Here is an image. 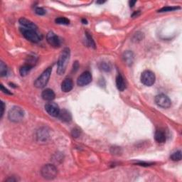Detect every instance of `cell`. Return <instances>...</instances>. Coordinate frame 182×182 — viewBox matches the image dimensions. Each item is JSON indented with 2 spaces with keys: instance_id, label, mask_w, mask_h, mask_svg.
<instances>
[{
  "instance_id": "35",
  "label": "cell",
  "mask_w": 182,
  "mask_h": 182,
  "mask_svg": "<svg viewBox=\"0 0 182 182\" xmlns=\"http://www.w3.org/2000/svg\"><path fill=\"white\" fill-rule=\"evenodd\" d=\"M135 3H136V1H130L129 2V7H134V5L135 4Z\"/></svg>"
},
{
  "instance_id": "25",
  "label": "cell",
  "mask_w": 182,
  "mask_h": 182,
  "mask_svg": "<svg viewBox=\"0 0 182 182\" xmlns=\"http://www.w3.org/2000/svg\"><path fill=\"white\" fill-rule=\"evenodd\" d=\"M7 74V66L4 64V62L1 61V63H0V75H1V76H5Z\"/></svg>"
},
{
  "instance_id": "17",
  "label": "cell",
  "mask_w": 182,
  "mask_h": 182,
  "mask_svg": "<svg viewBox=\"0 0 182 182\" xmlns=\"http://www.w3.org/2000/svg\"><path fill=\"white\" fill-rule=\"evenodd\" d=\"M58 118L61 121L64 122H70L72 119L71 113L68 110H63L60 111V113H59L58 115Z\"/></svg>"
},
{
  "instance_id": "30",
  "label": "cell",
  "mask_w": 182,
  "mask_h": 182,
  "mask_svg": "<svg viewBox=\"0 0 182 182\" xmlns=\"http://www.w3.org/2000/svg\"><path fill=\"white\" fill-rule=\"evenodd\" d=\"M1 90L4 93H7V94H9V95H12V93H10V92L8 90L6 89V88H4V86H3V85H1Z\"/></svg>"
},
{
  "instance_id": "8",
  "label": "cell",
  "mask_w": 182,
  "mask_h": 182,
  "mask_svg": "<svg viewBox=\"0 0 182 182\" xmlns=\"http://www.w3.org/2000/svg\"><path fill=\"white\" fill-rule=\"evenodd\" d=\"M92 81V75L91 73L89 71H86L81 74L78 77V80H77V84L78 86H86L91 83Z\"/></svg>"
},
{
  "instance_id": "12",
  "label": "cell",
  "mask_w": 182,
  "mask_h": 182,
  "mask_svg": "<svg viewBox=\"0 0 182 182\" xmlns=\"http://www.w3.org/2000/svg\"><path fill=\"white\" fill-rule=\"evenodd\" d=\"M19 24L21 26H24V28L29 29H34V30H37V26L34 24V22H32L31 21L29 20V19H26V18H21L19 20Z\"/></svg>"
},
{
  "instance_id": "28",
  "label": "cell",
  "mask_w": 182,
  "mask_h": 182,
  "mask_svg": "<svg viewBox=\"0 0 182 182\" xmlns=\"http://www.w3.org/2000/svg\"><path fill=\"white\" fill-rule=\"evenodd\" d=\"M71 134H72V136H73V137L77 138V137H80V130L78 128H74V129H73V130H72Z\"/></svg>"
},
{
  "instance_id": "10",
  "label": "cell",
  "mask_w": 182,
  "mask_h": 182,
  "mask_svg": "<svg viewBox=\"0 0 182 182\" xmlns=\"http://www.w3.org/2000/svg\"><path fill=\"white\" fill-rule=\"evenodd\" d=\"M46 40L47 42L53 48H58L61 46V41L59 38L53 31L48 32L46 35Z\"/></svg>"
},
{
  "instance_id": "3",
  "label": "cell",
  "mask_w": 182,
  "mask_h": 182,
  "mask_svg": "<svg viewBox=\"0 0 182 182\" xmlns=\"http://www.w3.org/2000/svg\"><path fill=\"white\" fill-rule=\"evenodd\" d=\"M52 68L48 67L47 69H46L43 72L42 74L34 82V86L37 88H43L46 86L49 80L50 77H51Z\"/></svg>"
},
{
  "instance_id": "2",
  "label": "cell",
  "mask_w": 182,
  "mask_h": 182,
  "mask_svg": "<svg viewBox=\"0 0 182 182\" xmlns=\"http://www.w3.org/2000/svg\"><path fill=\"white\" fill-rule=\"evenodd\" d=\"M57 169L55 166L51 164L44 165L41 169V174L43 178L47 180L55 179L57 176Z\"/></svg>"
},
{
  "instance_id": "7",
  "label": "cell",
  "mask_w": 182,
  "mask_h": 182,
  "mask_svg": "<svg viewBox=\"0 0 182 182\" xmlns=\"http://www.w3.org/2000/svg\"><path fill=\"white\" fill-rule=\"evenodd\" d=\"M155 102L159 107L162 108H169L172 105V102L168 96L164 94L157 95L155 97Z\"/></svg>"
},
{
  "instance_id": "31",
  "label": "cell",
  "mask_w": 182,
  "mask_h": 182,
  "mask_svg": "<svg viewBox=\"0 0 182 182\" xmlns=\"http://www.w3.org/2000/svg\"><path fill=\"white\" fill-rule=\"evenodd\" d=\"M1 118H2L3 115H4V107H5V105H4V103L3 102H1Z\"/></svg>"
},
{
  "instance_id": "26",
  "label": "cell",
  "mask_w": 182,
  "mask_h": 182,
  "mask_svg": "<svg viewBox=\"0 0 182 182\" xmlns=\"http://www.w3.org/2000/svg\"><path fill=\"white\" fill-rule=\"evenodd\" d=\"M142 39H143V34L141 33V32H137V33L135 34L134 37H133L132 41L137 42V41H142Z\"/></svg>"
},
{
  "instance_id": "22",
  "label": "cell",
  "mask_w": 182,
  "mask_h": 182,
  "mask_svg": "<svg viewBox=\"0 0 182 182\" xmlns=\"http://www.w3.org/2000/svg\"><path fill=\"white\" fill-rule=\"evenodd\" d=\"M171 159L174 162H179L181 161V151H177V152L173 153L170 156Z\"/></svg>"
},
{
  "instance_id": "1",
  "label": "cell",
  "mask_w": 182,
  "mask_h": 182,
  "mask_svg": "<svg viewBox=\"0 0 182 182\" xmlns=\"http://www.w3.org/2000/svg\"><path fill=\"white\" fill-rule=\"evenodd\" d=\"M70 56H71V52H70V49L68 48H65L61 52L57 63V73L59 75H64L66 72L68 61L70 59Z\"/></svg>"
},
{
  "instance_id": "13",
  "label": "cell",
  "mask_w": 182,
  "mask_h": 182,
  "mask_svg": "<svg viewBox=\"0 0 182 182\" xmlns=\"http://www.w3.org/2000/svg\"><path fill=\"white\" fill-rule=\"evenodd\" d=\"M73 82L71 78H66L61 83V91L64 93H68L73 89Z\"/></svg>"
},
{
  "instance_id": "6",
  "label": "cell",
  "mask_w": 182,
  "mask_h": 182,
  "mask_svg": "<svg viewBox=\"0 0 182 182\" xmlns=\"http://www.w3.org/2000/svg\"><path fill=\"white\" fill-rule=\"evenodd\" d=\"M141 82L145 86H152L155 83V75L150 71H145L141 75Z\"/></svg>"
},
{
  "instance_id": "33",
  "label": "cell",
  "mask_w": 182,
  "mask_h": 182,
  "mask_svg": "<svg viewBox=\"0 0 182 182\" xmlns=\"http://www.w3.org/2000/svg\"><path fill=\"white\" fill-rule=\"evenodd\" d=\"M78 67H79L78 63L76 61V62H75V63H74V64H73V70L75 69V71H77V70H78Z\"/></svg>"
},
{
  "instance_id": "21",
  "label": "cell",
  "mask_w": 182,
  "mask_h": 182,
  "mask_svg": "<svg viewBox=\"0 0 182 182\" xmlns=\"http://www.w3.org/2000/svg\"><path fill=\"white\" fill-rule=\"evenodd\" d=\"M86 39H87V44L88 46H91V47L93 48H95V41L93 39V38H92L91 34L88 33V32H86Z\"/></svg>"
},
{
  "instance_id": "29",
  "label": "cell",
  "mask_w": 182,
  "mask_h": 182,
  "mask_svg": "<svg viewBox=\"0 0 182 182\" xmlns=\"http://www.w3.org/2000/svg\"><path fill=\"white\" fill-rule=\"evenodd\" d=\"M36 14H38V15H44L46 14V11H45L44 9L41 8V7H37L35 10Z\"/></svg>"
},
{
  "instance_id": "34",
  "label": "cell",
  "mask_w": 182,
  "mask_h": 182,
  "mask_svg": "<svg viewBox=\"0 0 182 182\" xmlns=\"http://www.w3.org/2000/svg\"><path fill=\"white\" fill-rule=\"evenodd\" d=\"M138 164L140 166H150L151 164H152L145 163V162H140V163H138Z\"/></svg>"
},
{
  "instance_id": "18",
  "label": "cell",
  "mask_w": 182,
  "mask_h": 182,
  "mask_svg": "<svg viewBox=\"0 0 182 182\" xmlns=\"http://www.w3.org/2000/svg\"><path fill=\"white\" fill-rule=\"evenodd\" d=\"M116 86L119 91H123L126 88V84L123 77L121 75H118L116 78Z\"/></svg>"
},
{
  "instance_id": "36",
  "label": "cell",
  "mask_w": 182,
  "mask_h": 182,
  "mask_svg": "<svg viewBox=\"0 0 182 182\" xmlns=\"http://www.w3.org/2000/svg\"><path fill=\"white\" fill-rule=\"evenodd\" d=\"M140 14V11H137V12H134V14H132V17H134V16H138Z\"/></svg>"
},
{
  "instance_id": "16",
  "label": "cell",
  "mask_w": 182,
  "mask_h": 182,
  "mask_svg": "<svg viewBox=\"0 0 182 182\" xmlns=\"http://www.w3.org/2000/svg\"><path fill=\"white\" fill-rule=\"evenodd\" d=\"M154 138L158 143H164L167 140V135L162 129H157L154 134Z\"/></svg>"
},
{
  "instance_id": "9",
  "label": "cell",
  "mask_w": 182,
  "mask_h": 182,
  "mask_svg": "<svg viewBox=\"0 0 182 182\" xmlns=\"http://www.w3.org/2000/svg\"><path fill=\"white\" fill-rule=\"evenodd\" d=\"M45 110L47 112L48 114H49L52 117H58L59 113H60V108L57 104L54 102H48L45 105Z\"/></svg>"
},
{
  "instance_id": "32",
  "label": "cell",
  "mask_w": 182,
  "mask_h": 182,
  "mask_svg": "<svg viewBox=\"0 0 182 182\" xmlns=\"http://www.w3.org/2000/svg\"><path fill=\"white\" fill-rule=\"evenodd\" d=\"M17 181V179H14V178H12V177L9 178L8 179L6 180L7 182H15V181Z\"/></svg>"
},
{
  "instance_id": "19",
  "label": "cell",
  "mask_w": 182,
  "mask_h": 182,
  "mask_svg": "<svg viewBox=\"0 0 182 182\" xmlns=\"http://www.w3.org/2000/svg\"><path fill=\"white\" fill-rule=\"evenodd\" d=\"M32 68H33V66H31V65H29L28 64H25L24 66L21 67L20 70H19V73H20L21 76H26V75L29 73L31 70L32 69Z\"/></svg>"
},
{
  "instance_id": "4",
  "label": "cell",
  "mask_w": 182,
  "mask_h": 182,
  "mask_svg": "<svg viewBox=\"0 0 182 182\" xmlns=\"http://www.w3.org/2000/svg\"><path fill=\"white\" fill-rule=\"evenodd\" d=\"M24 111L20 107L14 106L9 112L8 118L10 121L13 122H19L24 119Z\"/></svg>"
},
{
  "instance_id": "24",
  "label": "cell",
  "mask_w": 182,
  "mask_h": 182,
  "mask_svg": "<svg viewBox=\"0 0 182 182\" xmlns=\"http://www.w3.org/2000/svg\"><path fill=\"white\" fill-rule=\"evenodd\" d=\"M180 7H165L162 8L161 10H159L158 11V12H172V11H175L177 10H179Z\"/></svg>"
},
{
  "instance_id": "37",
  "label": "cell",
  "mask_w": 182,
  "mask_h": 182,
  "mask_svg": "<svg viewBox=\"0 0 182 182\" xmlns=\"http://www.w3.org/2000/svg\"><path fill=\"white\" fill-rule=\"evenodd\" d=\"M82 21L83 22V24H87V20H86V19H82Z\"/></svg>"
},
{
  "instance_id": "23",
  "label": "cell",
  "mask_w": 182,
  "mask_h": 182,
  "mask_svg": "<svg viewBox=\"0 0 182 182\" xmlns=\"http://www.w3.org/2000/svg\"><path fill=\"white\" fill-rule=\"evenodd\" d=\"M56 23L58 24H61V25H68L70 24V21L68 20L67 18L65 17H58L57 19H56Z\"/></svg>"
},
{
  "instance_id": "15",
  "label": "cell",
  "mask_w": 182,
  "mask_h": 182,
  "mask_svg": "<svg viewBox=\"0 0 182 182\" xmlns=\"http://www.w3.org/2000/svg\"><path fill=\"white\" fill-rule=\"evenodd\" d=\"M122 58L127 65L131 66L134 62V53L131 51H127L123 53Z\"/></svg>"
},
{
  "instance_id": "14",
  "label": "cell",
  "mask_w": 182,
  "mask_h": 182,
  "mask_svg": "<svg viewBox=\"0 0 182 182\" xmlns=\"http://www.w3.org/2000/svg\"><path fill=\"white\" fill-rule=\"evenodd\" d=\"M41 97H42V98L44 100H46V101H52L55 98L56 95L53 90L50 89V88H47V89L44 90L42 92Z\"/></svg>"
},
{
  "instance_id": "20",
  "label": "cell",
  "mask_w": 182,
  "mask_h": 182,
  "mask_svg": "<svg viewBox=\"0 0 182 182\" xmlns=\"http://www.w3.org/2000/svg\"><path fill=\"white\" fill-rule=\"evenodd\" d=\"M99 68H100L101 71L109 72L112 69V66L110 64H108L107 62H102L99 65Z\"/></svg>"
},
{
  "instance_id": "27",
  "label": "cell",
  "mask_w": 182,
  "mask_h": 182,
  "mask_svg": "<svg viewBox=\"0 0 182 182\" xmlns=\"http://www.w3.org/2000/svg\"><path fill=\"white\" fill-rule=\"evenodd\" d=\"M111 153L113 154H120L122 153V150L120 147H113L111 148Z\"/></svg>"
},
{
  "instance_id": "5",
  "label": "cell",
  "mask_w": 182,
  "mask_h": 182,
  "mask_svg": "<svg viewBox=\"0 0 182 182\" xmlns=\"http://www.w3.org/2000/svg\"><path fill=\"white\" fill-rule=\"evenodd\" d=\"M21 31L25 39L33 43L39 42L42 39V36L37 31V30L29 29L26 28H21Z\"/></svg>"
},
{
  "instance_id": "11",
  "label": "cell",
  "mask_w": 182,
  "mask_h": 182,
  "mask_svg": "<svg viewBox=\"0 0 182 182\" xmlns=\"http://www.w3.org/2000/svg\"><path fill=\"white\" fill-rule=\"evenodd\" d=\"M50 137L49 132L45 127L39 129L37 132V139L38 142H46L48 140Z\"/></svg>"
}]
</instances>
